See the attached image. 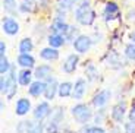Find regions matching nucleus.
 Instances as JSON below:
<instances>
[{
	"label": "nucleus",
	"mask_w": 135,
	"mask_h": 133,
	"mask_svg": "<svg viewBox=\"0 0 135 133\" xmlns=\"http://www.w3.org/2000/svg\"><path fill=\"white\" fill-rule=\"evenodd\" d=\"M74 18L82 27H91L97 21V13L93 9L90 0H79V3L74 9Z\"/></svg>",
	"instance_id": "1"
},
{
	"label": "nucleus",
	"mask_w": 135,
	"mask_h": 133,
	"mask_svg": "<svg viewBox=\"0 0 135 133\" xmlns=\"http://www.w3.org/2000/svg\"><path fill=\"white\" fill-rule=\"evenodd\" d=\"M18 86H19L18 70L13 64L9 73L2 75V78H0V92H2V95H4L6 100H13L15 95L18 94Z\"/></svg>",
	"instance_id": "2"
},
{
	"label": "nucleus",
	"mask_w": 135,
	"mask_h": 133,
	"mask_svg": "<svg viewBox=\"0 0 135 133\" xmlns=\"http://www.w3.org/2000/svg\"><path fill=\"white\" fill-rule=\"evenodd\" d=\"M91 107L93 105L81 103V101H78L75 105L71 107V116L78 126H85V124H90L93 121L94 111L91 110Z\"/></svg>",
	"instance_id": "3"
},
{
	"label": "nucleus",
	"mask_w": 135,
	"mask_h": 133,
	"mask_svg": "<svg viewBox=\"0 0 135 133\" xmlns=\"http://www.w3.org/2000/svg\"><path fill=\"white\" fill-rule=\"evenodd\" d=\"M110 119L116 124H123L125 117L128 116V104L125 100H119L116 104H113L110 108Z\"/></svg>",
	"instance_id": "4"
},
{
	"label": "nucleus",
	"mask_w": 135,
	"mask_h": 133,
	"mask_svg": "<svg viewBox=\"0 0 135 133\" xmlns=\"http://www.w3.org/2000/svg\"><path fill=\"white\" fill-rule=\"evenodd\" d=\"M68 28H69V23L66 22V13L65 12H56L54 18L51 19V23L49 25V31L53 34H62V35H65Z\"/></svg>",
	"instance_id": "5"
},
{
	"label": "nucleus",
	"mask_w": 135,
	"mask_h": 133,
	"mask_svg": "<svg viewBox=\"0 0 135 133\" xmlns=\"http://www.w3.org/2000/svg\"><path fill=\"white\" fill-rule=\"evenodd\" d=\"M94 45L93 43L91 35H87V34H79L75 41L72 43V47H74V51H76L78 54H87L88 51L91 50V47Z\"/></svg>",
	"instance_id": "6"
},
{
	"label": "nucleus",
	"mask_w": 135,
	"mask_h": 133,
	"mask_svg": "<svg viewBox=\"0 0 135 133\" xmlns=\"http://www.w3.org/2000/svg\"><path fill=\"white\" fill-rule=\"evenodd\" d=\"M79 56H81V54H78L76 51L68 54V56L65 57V60L62 62V64H60L62 72L66 73V75H74L75 72H76L78 66H79V62H81V57Z\"/></svg>",
	"instance_id": "7"
},
{
	"label": "nucleus",
	"mask_w": 135,
	"mask_h": 133,
	"mask_svg": "<svg viewBox=\"0 0 135 133\" xmlns=\"http://www.w3.org/2000/svg\"><path fill=\"white\" fill-rule=\"evenodd\" d=\"M103 62H104L106 67H107V69H112V70H120L122 67L126 66V62L122 59L120 53H118V51H115V50L109 51V53L103 57Z\"/></svg>",
	"instance_id": "8"
},
{
	"label": "nucleus",
	"mask_w": 135,
	"mask_h": 133,
	"mask_svg": "<svg viewBox=\"0 0 135 133\" xmlns=\"http://www.w3.org/2000/svg\"><path fill=\"white\" fill-rule=\"evenodd\" d=\"M51 110H53V107L50 105V101L44 100V101H40L37 105L32 108V119L35 120H41V121H46V120L50 117L51 114Z\"/></svg>",
	"instance_id": "9"
},
{
	"label": "nucleus",
	"mask_w": 135,
	"mask_h": 133,
	"mask_svg": "<svg viewBox=\"0 0 135 133\" xmlns=\"http://www.w3.org/2000/svg\"><path fill=\"white\" fill-rule=\"evenodd\" d=\"M112 96H113L112 89H107V88H104V89H100V91H97V92L93 95V98H91V105L94 107V108H103V107H106L109 103H110Z\"/></svg>",
	"instance_id": "10"
},
{
	"label": "nucleus",
	"mask_w": 135,
	"mask_h": 133,
	"mask_svg": "<svg viewBox=\"0 0 135 133\" xmlns=\"http://www.w3.org/2000/svg\"><path fill=\"white\" fill-rule=\"evenodd\" d=\"M2 31H3L6 35H9V37H15V35L19 34L21 25H19V22L15 19V16L7 15V16H4L3 19H2Z\"/></svg>",
	"instance_id": "11"
},
{
	"label": "nucleus",
	"mask_w": 135,
	"mask_h": 133,
	"mask_svg": "<svg viewBox=\"0 0 135 133\" xmlns=\"http://www.w3.org/2000/svg\"><path fill=\"white\" fill-rule=\"evenodd\" d=\"M103 19L106 22H112L120 18V7L116 2H106L104 7H103Z\"/></svg>",
	"instance_id": "12"
},
{
	"label": "nucleus",
	"mask_w": 135,
	"mask_h": 133,
	"mask_svg": "<svg viewBox=\"0 0 135 133\" xmlns=\"http://www.w3.org/2000/svg\"><path fill=\"white\" fill-rule=\"evenodd\" d=\"M88 80L87 78H78L74 82V92H72V100L75 101H81L85 98L88 92Z\"/></svg>",
	"instance_id": "13"
},
{
	"label": "nucleus",
	"mask_w": 135,
	"mask_h": 133,
	"mask_svg": "<svg viewBox=\"0 0 135 133\" xmlns=\"http://www.w3.org/2000/svg\"><path fill=\"white\" fill-rule=\"evenodd\" d=\"M32 113V103L28 96H21L15 103V114L18 117H25Z\"/></svg>",
	"instance_id": "14"
},
{
	"label": "nucleus",
	"mask_w": 135,
	"mask_h": 133,
	"mask_svg": "<svg viewBox=\"0 0 135 133\" xmlns=\"http://www.w3.org/2000/svg\"><path fill=\"white\" fill-rule=\"evenodd\" d=\"M59 80L56 79L54 76H51L50 79L46 80V91H44V100L47 101H53L56 96H57V92H59Z\"/></svg>",
	"instance_id": "15"
},
{
	"label": "nucleus",
	"mask_w": 135,
	"mask_h": 133,
	"mask_svg": "<svg viewBox=\"0 0 135 133\" xmlns=\"http://www.w3.org/2000/svg\"><path fill=\"white\" fill-rule=\"evenodd\" d=\"M35 57L31 53H18L16 56V66L19 69H35Z\"/></svg>",
	"instance_id": "16"
},
{
	"label": "nucleus",
	"mask_w": 135,
	"mask_h": 133,
	"mask_svg": "<svg viewBox=\"0 0 135 133\" xmlns=\"http://www.w3.org/2000/svg\"><path fill=\"white\" fill-rule=\"evenodd\" d=\"M53 73H54L53 66H51V64H47V62L44 64L35 66V69H34V78H35V79H40V80L50 79V78L53 76Z\"/></svg>",
	"instance_id": "17"
},
{
	"label": "nucleus",
	"mask_w": 135,
	"mask_h": 133,
	"mask_svg": "<svg viewBox=\"0 0 135 133\" xmlns=\"http://www.w3.org/2000/svg\"><path fill=\"white\" fill-rule=\"evenodd\" d=\"M38 56H40L41 60H44V62H47V63H53V62H56V60H59V57H60V51H59V48H54V47H44V48H41L40 53H38Z\"/></svg>",
	"instance_id": "18"
},
{
	"label": "nucleus",
	"mask_w": 135,
	"mask_h": 133,
	"mask_svg": "<svg viewBox=\"0 0 135 133\" xmlns=\"http://www.w3.org/2000/svg\"><path fill=\"white\" fill-rule=\"evenodd\" d=\"M27 89H28V95L31 98H40V96L44 95V91H46V80L34 79L32 83H31Z\"/></svg>",
	"instance_id": "19"
},
{
	"label": "nucleus",
	"mask_w": 135,
	"mask_h": 133,
	"mask_svg": "<svg viewBox=\"0 0 135 133\" xmlns=\"http://www.w3.org/2000/svg\"><path fill=\"white\" fill-rule=\"evenodd\" d=\"M34 78V70L32 69H19L18 70V83L19 86H25L28 88L32 83Z\"/></svg>",
	"instance_id": "20"
},
{
	"label": "nucleus",
	"mask_w": 135,
	"mask_h": 133,
	"mask_svg": "<svg viewBox=\"0 0 135 133\" xmlns=\"http://www.w3.org/2000/svg\"><path fill=\"white\" fill-rule=\"evenodd\" d=\"M72 92H74V82H71V80H63V82L59 83L57 96L60 100L72 98Z\"/></svg>",
	"instance_id": "21"
},
{
	"label": "nucleus",
	"mask_w": 135,
	"mask_h": 133,
	"mask_svg": "<svg viewBox=\"0 0 135 133\" xmlns=\"http://www.w3.org/2000/svg\"><path fill=\"white\" fill-rule=\"evenodd\" d=\"M37 10H40L37 0H21L19 2V13L31 15V13H35Z\"/></svg>",
	"instance_id": "22"
},
{
	"label": "nucleus",
	"mask_w": 135,
	"mask_h": 133,
	"mask_svg": "<svg viewBox=\"0 0 135 133\" xmlns=\"http://www.w3.org/2000/svg\"><path fill=\"white\" fill-rule=\"evenodd\" d=\"M46 40H47V44L50 47H54V48H62V47L66 45V38H65V35H62V34H53L50 32L46 37Z\"/></svg>",
	"instance_id": "23"
},
{
	"label": "nucleus",
	"mask_w": 135,
	"mask_h": 133,
	"mask_svg": "<svg viewBox=\"0 0 135 133\" xmlns=\"http://www.w3.org/2000/svg\"><path fill=\"white\" fill-rule=\"evenodd\" d=\"M84 73H85V78H87V80L90 83L98 80V78H100V72H98L97 64L91 63V62L84 66Z\"/></svg>",
	"instance_id": "24"
},
{
	"label": "nucleus",
	"mask_w": 135,
	"mask_h": 133,
	"mask_svg": "<svg viewBox=\"0 0 135 133\" xmlns=\"http://www.w3.org/2000/svg\"><path fill=\"white\" fill-rule=\"evenodd\" d=\"M78 3H79V0H56L54 10L56 12H65V13H68L69 10L76 7Z\"/></svg>",
	"instance_id": "25"
},
{
	"label": "nucleus",
	"mask_w": 135,
	"mask_h": 133,
	"mask_svg": "<svg viewBox=\"0 0 135 133\" xmlns=\"http://www.w3.org/2000/svg\"><path fill=\"white\" fill-rule=\"evenodd\" d=\"M2 6L3 10L10 16H15L16 13H19V3L18 0H2Z\"/></svg>",
	"instance_id": "26"
},
{
	"label": "nucleus",
	"mask_w": 135,
	"mask_h": 133,
	"mask_svg": "<svg viewBox=\"0 0 135 133\" xmlns=\"http://www.w3.org/2000/svg\"><path fill=\"white\" fill-rule=\"evenodd\" d=\"M34 47H35V44H34L32 38L24 37L19 41V44H18V51L19 53H32Z\"/></svg>",
	"instance_id": "27"
},
{
	"label": "nucleus",
	"mask_w": 135,
	"mask_h": 133,
	"mask_svg": "<svg viewBox=\"0 0 135 133\" xmlns=\"http://www.w3.org/2000/svg\"><path fill=\"white\" fill-rule=\"evenodd\" d=\"M27 133H46V121L41 120H30V126H28Z\"/></svg>",
	"instance_id": "28"
},
{
	"label": "nucleus",
	"mask_w": 135,
	"mask_h": 133,
	"mask_svg": "<svg viewBox=\"0 0 135 133\" xmlns=\"http://www.w3.org/2000/svg\"><path fill=\"white\" fill-rule=\"evenodd\" d=\"M47 120H53V121H57V123H63L65 121V108L62 105H56L53 107V110H51V114Z\"/></svg>",
	"instance_id": "29"
},
{
	"label": "nucleus",
	"mask_w": 135,
	"mask_h": 133,
	"mask_svg": "<svg viewBox=\"0 0 135 133\" xmlns=\"http://www.w3.org/2000/svg\"><path fill=\"white\" fill-rule=\"evenodd\" d=\"M107 116H110V114H107L106 107H103V108H97V111H95L94 116H93V123H94V124H100V126H101V124L106 121Z\"/></svg>",
	"instance_id": "30"
},
{
	"label": "nucleus",
	"mask_w": 135,
	"mask_h": 133,
	"mask_svg": "<svg viewBox=\"0 0 135 133\" xmlns=\"http://www.w3.org/2000/svg\"><path fill=\"white\" fill-rule=\"evenodd\" d=\"M81 133H107L104 127H101L100 124H85L81 126Z\"/></svg>",
	"instance_id": "31"
},
{
	"label": "nucleus",
	"mask_w": 135,
	"mask_h": 133,
	"mask_svg": "<svg viewBox=\"0 0 135 133\" xmlns=\"http://www.w3.org/2000/svg\"><path fill=\"white\" fill-rule=\"evenodd\" d=\"M123 57L129 62H135V43L129 41L125 47H123Z\"/></svg>",
	"instance_id": "32"
},
{
	"label": "nucleus",
	"mask_w": 135,
	"mask_h": 133,
	"mask_svg": "<svg viewBox=\"0 0 135 133\" xmlns=\"http://www.w3.org/2000/svg\"><path fill=\"white\" fill-rule=\"evenodd\" d=\"M12 66H13V64L9 62L6 54H0V73L7 75L10 72V69H12Z\"/></svg>",
	"instance_id": "33"
},
{
	"label": "nucleus",
	"mask_w": 135,
	"mask_h": 133,
	"mask_svg": "<svg viewBox=\"0 0 135 133\" xmlns=\"http://www.w3.org/2000/svg\"><path fill=\"white\" fill-rule=\"evenodd\" d=\"M79 29H78V27H74V25H69V28H68L66 34H65V38H66V43H74L75 38L79 35Z\"/></svg>",
	"instance_id": "34"
},
{
	"label": "nucleus",
	"mask_w": 135,
	"mask_h": 133,
	"mask_svg": "<svg viewBox=\"0 0 135 133\" xmlns=\"http://www.w3.org/2000/svg\"><path fill=\"white\" fill-rule=\"evenodd\" d=\"M63 126L57 121H53V120H47L46 123V133H60Z\"/></svg>",
	"instance_id": "35"
},
{
	"label": "nucleus",
	"mask_w": 135,
	"mask_h": 133,
	"mask_svg": "<svg viewBox=\"0 0 135 133\" xmlns=\"http://www.w3.org/2000/svg\"><path fill=\"white\" fill-rule=\"evenodd\" d=\"M46 31H49V27H46L44 23H35L34 25V35H37L38 38H43L44 35H46Z\"/></svg>",
	"instance_id": "36"
},
{
	"label": "nucleus",
	"mask_w": 135,
	"mask_h": 133,
	"mask_svg": "<svg viewBox=\"0 0 135 133\" xmlns=\"http://www.w3.org/2000/svg\"><path fill=\"white\" fill-rule=\"evenodd\" d=\"M28 126H30V120H21L15 126V132L16 133H27Z\"/></svg>",
	"instance_id": "37"
},
{
	"label": "nucleus",
	"mask_w": 135,
	"mask_h": 133,
	"mask_svg": "<svg viewBox=\"0 0 135 133\" xmlns=\"http://www.w3.org/2000/svg\"><path fill=\"white\" fill-rule=\"evenodd\" d=\"M126 119H128V121H131V123L135 124V104H132L131 108L128 110V116H126Z\"/></svg>",
	"instance_id": "38"
},
{
	"label": "nucleus",
	"mask_w": 135,
	"mask_h": 133,
	"mask_svg": "<svg viewBox=\"0 0 135 133\" xmlns=\"http://www.w3.org/2000/svg\"><path fill=\"white\" fill-rule=\"evenodd\" d=\"M123 133H135V124L131 121L123 123Z\"/></svg>",
	"instance_id": "39"
},
{
	"label": "nucleus",
	"mask_w": 135,
	"mask_h": 133,
	"mask_svg": "<svg viewBox=\"0 0 135 133\" xmlns=\"http://www.w3.org/2000/svg\"><path fill=\"white\" fill-rule=\"evenodd\" d=\"M125 18H126L128 22H135V7H129L126 15H125Z\"/></svg>",
	"instance_id": "40"
},
{
	"label": "nucleus",
	"mask_w": 135,
	"mask_h": 133,
	"mask_svg": "<svg viewBox=\"0 0 135 133\" xmlns=\"http://www.w3.org/2000/svg\"><path fill=\"white\" fill-rule=\"evenodd\" d=\"M37 3L40 10H47L50 7V0H37Z\"/></svg>",
	"instance_id": "41"
},
{
	"label": "nucleus",
	"mask_w": 135,
	"mask_h": 133,
	"mask_svg": "<svg viewBox=\"0 0 135 133\" xmlns=\"http://www.w3.org/2000/svg\"><path fill=\"white\" fill-rule=\"evenodd\" d=\"M6 50H7V47L4 44V41H0V54H6Z\"/></svg>",
	"instance_id": "42"
},
{
	"label": "nucleus",
	"mask_w": 135,
	"mask_h": 133,
	"mask_svg": "<svg viewBox=\"0 0 135 133\" xmlns=\"http://www.w3.org/2000/svg\"><path fill=\"white\" fill-rule=\"evenodd\" d=\"M129 41H132V43H135V29H132L131 32H129Z\"/></svg>",
	"instance_id": "43"
},
{
	"label": "nucleus",
	"mask_w": 135,
	"mask_h": 133,
	"mask_svg": "<svg viewBox=\"0 0 135 133\" xmlns=\"http://www.w3.org/2000/svg\"><path fill=\"white\" fill-rule=\"evenodd\" d=\"M0 108H2V111H4V108H6V105H4V101L2 100V103H0Z\"/></svg>",
	"instance_id": "44"
},
{
	"label": "nucleus",
	"mask_w": 135,
	"mask_h": 133,
	"mask_svg": "<svg viewBox=\"0 0 135 133\" xmlns=\"http://www.w3.org/2000/svg\"><path fill=\"white\" fill-rule=\"evenodd\" d=\"M65 133H81V132H75V130H68V132H65Z\"/></svg>",
	"instance_id": "45"
},
{
	"label": "nucleus",
	"mask_w": 135,
	"mask_h": 133,
	"mask_svg": "<svg viewBox=\"0 0 135 133\" xmlns=\"http://www.w3.org/2000/svg\"><path fill=\"white\" fill-rule=\"evenodd\" d=\"M134 2H135V0H134Z\"/></svg>",
	"instance_id": "46"
}]
</instances>
